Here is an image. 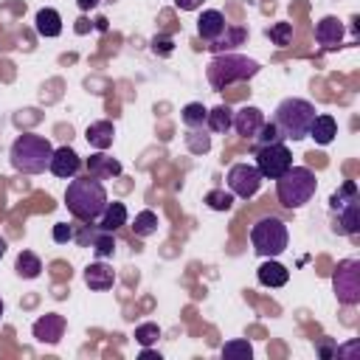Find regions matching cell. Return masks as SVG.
<instances>
[{
  "label": "cell",
  "mask_w": 360,
  "mask_h": 360,
  "mask_svg": "<svg viewBox=\"0 0 360 360\" xmlns=\"http://www.w3.org/2000/svg\"><path fill=\"white\" fill-rule=\"evenodd\" d=\"M107 188L101 180L96 177H70L68 188H65V205L68 211L79 219V222H98V217L107 208Z\"/></svg>",
  "instance_id": "1"
},
{
  "label": "cell",
  "mask_w": 360,
  "mask_h": 360,
  "mask_svg": "<svg viewBox=\"0 0 360 360\" xmlns=\"http://www.w3.org/2000/svg\"><path fill=\"white\" fill-rule=\"evenodd\" d=\"M51 155H53V146L45 135H37V132H22L14 138L11 149H8V160L17 172L22 174H39L48 169L51 163Z\"/></svg>",
  "instance_id": "2"
},
{
  "label": "cell",
  "mask_w": 360,
  "mask_h": 360,
  "mask_svg": "<svg viewBox=\"0 0 360 360\" xmlns=\"http://www.w3.org/2000/svg\"><path fill=\"white\" fill-rule=\"evenodd\" d=\"M259 73V62L256 59H248L242 53H217L208 68H205V79L214 90H225L236 82H248Z\"/></svg>",
  "instance_id": "3"
},
{
  "label": "cell",
  "mask_w": 360,
  "mask_h": 360,
  "mask_svg": "<svg viewBox=\"0 0 360 360\" xmlns=\"http://www.w3.org/2000/svg\"><path fill=\"white\" fill-rule=\"evenodd\" d=\"M315 115H318V110H315L312 101L290 96V98L278 101V107L273 110V124L281 129L284 138H290V141H301V138L309 135V124H312Z\"/></svg>",
  "instance_id": "4"
},
{
  "label": "cell",
  "mask_w": 360,
  "mask_h": 360,
  "mask_svg": "<svg viewBox=\"0 0 360 360\" xmlns=\"http://www.w3.org/2000/svg\"><path fill=\"white\" fill-rule=\"evenodd\" d=\"M318 180L309 166H290L281 177H276V197L284 208H301L315 197Z\"/></svg>",
  "instance_id": "5"
},
{
  "label": "cell",
  "mask_w": 360,
  "mask_h": 360,
  "mask_svg": "<svg viewBox=\"0 0 360 360\" xmlns=\"http://www.w3.org/2000/svg\"><path fill=\"white\" fill-rule=\"evenodd\" d=\"M250 245L259 256L264 259H276L287 250L290 245V231L278 217H262L259 222H253L250 228Z\"/></svg>",
  "instance_id": "6"
},
{
  "label": "cell",
  "mask_w": 360,
  "mask_h": 360,
  "mask_svg": "<svg viewBox=\"0 0 360 360\" xmlns=\"http://www.w3.org/2000/svg\"><path fill=\"white\" fill-rule=\"evenodd\" d=\"M332 290L343 307L360 304V259H340L332 273Z\"/></svg>",
  "instance_id": "7"
},
{
  "label": "cell",
  "mask_w": 360,
  "mask_h": 360,
  "mask_svg": "<svg viewBox=\"0 0 360 360\" xmlns=\"http://www.w3.org/2000/svg\"><path fill=\"white\" fill-rule=\"evenodd\" d=\"M256 158V169L264 180H276L281 177L290 166H292V152L284 143H267V146H256L253 152Z\"/></svg>",
  "instance_id": "8"
},
{
  "label": "cell",
  "mask_w": 360,
  "mask_h": 360,
  "mask_svg": "<svg viewBox=\"0 0 360 360\" xmlns=\"http://www.w3.org/2000/svg\"><path fill=\"white\" fill-rule=\"evenodd\" d=\"M228 191L233 194V197H242V200H250V197H256L259 194V188H262V174H259V169H256V163H233L231 169H228Z\"/></svg>",
  "instance_id": "9"
},
{
  "label": "cell",
  "mask_w": 360,
  "mask_h": 360,
  "mask_svg": "<svg viewBox=\"0 0 360 360\" xmlns=\"http://www.w3.org/2000/svg\"><path fill=\"white\" fill-rule=\"evenodd\" d=\"M262 124H264V112H262L259 107H253V104H245V107H239V110L233 112V124H231V129H233L236 135L253 141L256 132L262 129Z\"/></svg>",
  "instance_id": "10"
},
{
  "label": "cell",
  "mask_w": 360,
  "mask_h": 360,
  "mask_svg": "<svg viewBox=\"0 0 360 360\" xmlns=\"http://www.w3.org/2000/svg\"><path fill=\"white\" fill-rule=\"evenodd\" d=\"M332 214H335V225H332V228H335L338 233H343V236H354V233L360 231V197L335 205Z\"/></svg>",
  "instance_id": "11"
},
{
  "label": "cell",
  "mask_w": 360,
  "mask_h": 360,
  "mask_svg": "<svg viewBox=\"0 0 360 360\" xmlns=\"http://www.w3.org/2000/svg\"><path fill=\"white\" fill-rule=\"evenodd\" d=\"M31 332H34V338H37L39 343L56 346V343L62 340V335H65V318H62L59 312H45L42 318L34 321Z\"/></svg>",
  "instance_id": "12"
},
{
  "label": "cell",
  "mask_w": 360,
  "mask_h": 360,
  "mask_svg": "<svg viewBox=\"0 0 360 360\" xmlns=\"http://www.w3.org/2000/svg\"><path fill=\"white\" fill-rule=\"evenodd\" d=\"M48 169H51L56 177L70 180V177H76V174H79V169H82V158H79L70 146H59V149H53Z\"/></svg>",
  "instance_id": "13"
},
{
  "label": "cell",
  "mask_w": 360,
  "mask_h": 360,
  "mask_svg": "<svg viewBox=\"0 0 360 360\" xmlns=\"http://www.w3.org/2000/svg\"><path fill=\"white\" fill-rule=\"evenodd\" d=\"M225 28H228L225 14H222V11H217V8L202 11V14H200V20H197V37H200L205 45H211L214 39H219Z\"/></svg>",
  "instance_id": "14"
},
{
  "label": "cell",
  "mask_w": 360,
  "mask_h": 360,
  "mask_svg": "<svg viewBox=\"0 0 360 360\" xmlns=\"http://www.w3.org/2000/svg\"><path fill=\"white\" fill-rule=\"evenodd\" d=\"M315 39H318V45H323L326 51H335V48L343 42V22H340L335 14L321 17L318 25H315Z\"/></svg>",
  "instance_id": "15"
},
{
  "label": "cell",
  "mask_w": 360,
  "mask_h": 360,
  "mask_svg": "<svg viewBox=\"0 0 360 360\" xmlns=\"http://www.w3.org/2000/svg\"><path fill=\"white\" fill-rule=\"evenodd\" d=\"M84 284L90 290H96V292H104V290H110L115 284V270L110 264H104V262H90L84 267Z\"/></svg>",
  "instance_id": "16"
},
{
  "label": "cell",
  "mask_w": 360,
  "mask_h": 360,
  "mask_svg": "<svg viewBox=\"0 0 360 360\" xmlns=\"http://www.w3.org/2000/svg\"><path fill=\"white\" fill-rule=\"evenodd\" d=\"M84 166H87V174L96 177V180H110V177H118V174H121V163H118L115 158L104 155V152L90 155V158L84 160Z\"/></svg>",
  "instance_id": "17"
},
{
  "label": "cell",
  "mask_w": 360,
  "mask_h": 360,
  "mask_svg": "<svg viewBox=\"0 0 360 360\" xmlns=\"http://www.w3.org/2000/svg\"><path fill=\"white\" fill-rule=\"evenodd\" d=\"M335 135H338V121H335V115L318 112V115L312 118V124H309V135H307V138H312L318 146H326V143L335 141Z\"/></svg>",
  "instance_id": "18"
},
{
  "label": "cell",
  "mask_w": 360,
  "mask_h": 360,
  "mask_svg": "<svg viewBox=\"0 0 360 360\" xmlns=\"http://www.w3.org/2000/svg\"><path fill=\"white\" fill-rule=\"evenodd\" d=\"M84 138H87V143H90L93 149L104 152V149H110V146H112V138H115V127H112V121H107V118H101V121H93V124H87V129H84Z\"/></svg>",
  "instance_id": "19"
},
{
  "label": "cell",
  "mask_w": 360,
  "mask_h": 360,
  "mask_svg": "<svg viewBox=\"0 0 360 360\" xmlns=\"http://www.w3.org/2000/svg\"><path fill=\"white\" fill-rule=\"evenodd\" d=\"M256 278L262 287H284L290 281V270L276 259H264L256 270Z\"/></svg>",
  "instance_id": "20"
},
{
  "label": "cell",
  "mask_w": 360,
  "mask_h": 360,
  "mask_svg": "<svg viewBox=\"0 0 360 360\" xmlns=\"http://www.w3.org/2000/svg\"><path fill=\"white\" fill-rule=\"evenodd\" d=\"M121 225H127V205L118 202V200H112V202H107V208H104V214L98 217V225H96V228L115 233Z\"/></svg>",
  "instance_id": "21"
},
{
  "label": "cell",
  "mask_w": 360,
  "mask_h": 360,
  "mask_svg": "<svg viewBox=\"0 0 360 360\" xmlns=\"http://www.w3.org/2000/svg\"><path fill=\"white\" fill-rule=\"evenodd\" d=\"M34 25H37V34L39 37H48V39L62 34V17H59L56 8H39Z\"/></svg>",
  "instance_id": "22"
},
{
  "label": "cell",
  "mask_w": 360,
  "mask_h": 360,
  "mask_svg": "<svg viewBox=\"0 0 360 360\" xmlns=\"http://www.w3.org/2000/svg\"><path fill=\"white\" fill-rule=\"evenodd\" d=\"M231 124H233V110H231L228 104H217V107L208 110V115H205V129H211V132H217V135H225V132L231 129Z\"/></svg>",
  "instance_id": "23"
},
{
  "label": "cell",
  "mask_w": 360,
  "mask_h": 360,
  "mask_svg": "<svg viewBox=\"0 0 360 360\" xmlns=\"http://www.w3.org/2000/svg\"><path fill=\"white\" fill-rule=\"evenodd\" d=\"M245 37H248V31H245V28H239V25H228V28L222 31V37H219V39H214L208 48H211V51H217V53H228L233 45H242V42H245Z\"/></svg>",
  "instance_id": "24"
},
{
  "label": "cell",
  "mask_w": 360,
  "mask_h": 360,
  "mask_svg": "<svg viewBox=\"0 0 360 360\" xmlns=\"http://www.w3.org/2000/svg\"><path fill=\"white\" fill-rule=\"evenodd\" d=\"M14 270H17L20 278H37V276L42 273V262H39L37 253L20 250V253H17V262H14Z\"/></svg>",
  "instance_id": "25"
},
{
  "label": "cell",
  "mask_w": 360,
  "mask_h": 360,
  "mask_svg": "<svg viewBox=\"0 0 360 360\" xmlns=\"http://www.w3.org/2000/svg\"><path fill=\"white\" fill-rule=\"evenodd\" d=\"M205 115H208V110L200 101H191V104H186L180 110V118H183L186 129H202L205 127Z\"/></svg>",
  "instance_id": "26"
},
{
  "label": "cell",
  "mask_w": 360,
  "mask_h": 360,
  "mask_svg": "<svg viewBox=\"0 0 360 360\" xmlns=\"http://www.w3.org/2000/svg\"><path fill=\"white\" fill-rule=\"evenodd\" d=\"M132 231H135V236H141V239L152 236V233L158 231V214L149 211V208L138 211V214H135V222H132Z\"/></svg>",
  "instance_id": "27"
},
{
  "label": "cell",
  "mask_w": 360,
  "mask_h": 360,
  "mask_svg": "<svg viewBox=\"0 0 360 360\" xmlns=\"http://www.w3.org/2000/svg\"><path fill=\"white\" fill-rule=\"evenodd\" d=\"M186 149L191 155H205L211 149V135L202 129H186Z\"/></svg>",
  "instance_id": "28"
},
{
  "label": "cell",
  "mask_w": 360,
  "mask_h": 360,
  "mask_svg": "<svg viewBox=\"0 0 360 360\" xmlns=\"http://www.w3.org/2000/svg\"><path fill=\"white\" fill-rule=\"evenodd\" d=\"M90 248L96 250L98 259H107L115 253V236L110 231H96V233H90Z\"/></svg>",
  "instance_id": "29"
},
{
  "label": "cell",
  "mask_w": 360,
  "mask_h": 360,
  "mask_svg": "<svg viewBox=\"0 0 360 360\" xmlns=\"http://www.w3.org/2000/svg\"><path fill=\"white\" fill-rule=\"evenodd\" d=\"M202 202H205L211 211H228V208L233 205V194L225 191V188H211V191L202 197Z\"/></svg>",
  "instance_id": "30"
},
{
  "label": "cell",
  "mask_w": 360,
  "mask_h": 360,
  "mask_svg": "<svg viewBox=\"0 0 360 360\" xmlns=\"http://www.w3.org/2000/svg\"><path fill=\"white\" fill-rule=\"evenodd\" d=\"M287 138L281 135V129L273 124V121H264L262 124V129L256 132V138H253V143L256 146H267V143H284Z\"/></svg>",
  "instance_id": "31"
},
{
  "label": "cell",
  "mask_w": 360,
  "mask_h": 360,
  "mask_svg": "<svg viewBox=\"0 0 360 360\" xmlns=\"http://www.w3.org/2000/svg\"><path fill=\"white\" fill-rule=\"evenodd\" d=\"M267 39L273 45H278V48L290 45L292 42V22H276V25H270L267 28Z\"/></svg>",
  "instance_id": "32"
},
{
  "label": "cell",
  "mask_w": 360,
  "mask_h": 360,
  "mask_svg": "<svg viewBox=\"0 0 360 360\" xmlns=\"http://www.w3.org/2000/svg\"><path fill=\"white\" fill-rule=\"evenodd\" d=\"M253 354V346L245 340V338H236V340H228L222 346V357H242V360H250Z\"/></svg>",
  "instance_id": "33"
},
{
  "label": "cell",
  "mask_w": 360,
  "mask_h": 360,
  "mask_svg": "<svg viewBox=\"0 0 360 360\" xmlns=\"http://www.w3.org/2000/svg\"><path fill=\"white\" fill-rule=\"evenodd\" d=\"M158 338H160V326L158 323L146 321V323H138L135 326V340L141 346H152V343H158Z\"/></svg>",
  "instance_id": "34"
},
{
  "label": "cell",
  "mask_w": 360,
  "mask_h": 360,
  "mask_svg": "<svg viewBox=\"0 0 360 360\" xmlns=\"http://www.w3.org/2000/svg\"><path fill=\"white\" fill-rule=\"evenodd\" d=\"M51 236H53V242H56V245H68L70 239H76V233H73V225H68V222H56Z\"/></svg>",
  "instance_id": "35"
},
{
  "label": "cell",
  "mask_w": 360,
  "mask_h": 360,
  "mask_svg": "<svg viewBox=\"0 0 360 360\" xmlns=\"http://www.w3.org/2000/svg\"><path fill=\"white\" fill-rule=\"evenodd\" d=\"M152 51H155L158 56H169V53L174 51V42H172V37H166V34H158V37H152Z\"/></svg>",
  "instance_id": "36"
},
{
  "label": "cell",
  "mask_w": 360,
  "mask_h": 360,
  "mask_svg": "<svg viewBox=\"0 0 360 360\" xmlns=\"http://www.w3.org/2000/svg\"><path fill=\"white\" fill-rule=\"evenodd\" d=\"M318 354H321L323 360H329V357H338V349L332 346V340H323V343L318 346Z\"/></svg>",
  "instance_id": "37"
},
{
  "label": "cell",
  "mask_w": 360,
  "mask_h": 360,
  "mask_svg": "<svg viewBox=\"0 0 360 360\" xmlns=\"http://www.w3.org/2000/svg\"><path fill=\"white\" fill-rule=\"evenodd\" d=\"M174 6H177L180 11H194V8L202 6V0H174Z\"/></svg>",
  "instance_id": "38"
},
{
  "label": "cell",
  "mask_w": 360,
  "mask_h": 360,
  "mask_svg": "<svg viewBox=\"0 0 360 360\" xmlns=\"http://www.w3.org/2000/svg\"><path fill=\"white\" fill-rule=\"evenodd\" d=\"M141 360H160V352H152L149 346H141Z\"/></svg>",
  "instance_id": "39"
},
{
  "label": "cell",
  "mask_w": 360,
  "mask_h": 360,
  "mask_svg": "<svg viewBox=\"0 0 360 360\" xmlns=\"http://www.w3.org/2000/svg\"><path fill=\"white\" fill-rule=\"evenodd\" d=\"M76 6H79L82 11H93V8L98 6V0H76Z\"/></svg>",
  "instance_id": "40"
},
{
  "label": "cell",
  "mask_w": 360,
  "mask_h": 360,
  "mask_svg": "<svg viewBox=\"0 0 360 360\" xmlns=\"http://www.w3.org/2000/svg\"><path fill=\"white\" fill-rule=\"evenodd\" d=\"M87 28H90V25H87V20L82 17V20H79V25H76V34H87Z\"/></svg>",
  "instance_id": "41"
},
{
  "label": "cell",
  "mask_w": 360,
  "mask_h": 360,
  "mask_svg": "<svg viewBox=\"0 0 360 360\" xmlns=\"http://www.w3.org/2000/svg\"><path fill=\"white\" fill-rule=\"evenodd\" d=\"M96 28H98V31H107V20H104V17H98V20H96Z\"/></svg>",
  "instance_id": "42"
},
{
  "label": "cell",
  "mask_w": 360,
  "mask_h": 360,
  "mask_svg": "<svg viewBox=\"0 0 360 360\" xmlns=\"http://www.w3.org/2000/svg\"><path fill=\"white\" fill-rule=\"evenodd\" d=\"M6 250H8V245H6V239H3V236H0V259H3V256H6Z\"/></svg>",
  "instance_id": "43"
},
{
  "label": "cell",
  "mask_w": 360,
  "mask_h": 360,
  "mask_svg": "<svg viewBox=\"0 0 360 360\" xmlns=\"http://www.w3.org/2000/svg\"><path fill=\"white\" fill-rule=\"evenodd\" d=\"M3 309H6V304H3V298H0V315H3Z\"/></svg>",
  "instance_id": "44"
}]
</instances>
